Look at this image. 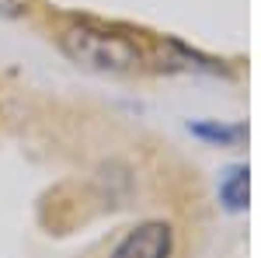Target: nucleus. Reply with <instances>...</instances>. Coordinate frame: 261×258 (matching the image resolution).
I'll list each match as a JSON object with an SVG mask.
<instances>
[{"label":"nucleus","instance_id":"nucleus-1","mask_svg":"<svg viewBox=\"0 0 261 258\" xmlns=\"http://www.w3.org/2000/svg\"><path fill=\"white\" fill-rule=\"evenodd\" d=\"M63 49L70 60L84 63L91 70H129L140 60L136 45L115 32H105L94 25H73L63 32Z\"/></svg>","mask_w":261,"mask_h":258},{"label":"nucleus","instance_id":"nucleus-2","mask_svg":"<svg viewBox=\"0 0 261 258\" xmlns=\"http://www.w3.org/2000/svg\"><path fill=\"white\" fill-rule=\"evenodd\" d=\"M171 244H174L171 227L153 220V223H143L136 230H129L108 258H171Z\"/></svg>","mask_w":261,"mask_h":258},{"label":"nucleus","instance_id":"nucleus-3","mask_svg":"<svg viewBox=\"0 0 261 258\" xmlns=\"http://www.w3.org/2000/svg\"><path fill=\"white\" fill-rule=\"evenodd\" d=\"M220 199L233 213H241L247 206V168H230L226 171V178L220 181Z\"/></svg>","mask_w":261,"mask_h":258},{"label":"nucleus","instance_id":"nucleus-4","mask_svg":"<svg viewBox=\"0 0 261 258\" xmlns=\"http://www.w3.org/2000/svg\"><path fill=\"white\" fill-rule=\"evenodd\" d=\"M192 133L202 139H216V143H237L244 136V126H213V122H199L192 126Z\"/></svg>","mask_w":261,"mask_h":258},{"label":"nucleus","instance_id":"nucleus-5","mask_svg":"<svg viewBox=\"0 0 261 258\" xmlns=\"http://www.w3.org/2000/svg\"><path fill=\"white\" fill-rule=\"evenodd\" d=\"M28 7V0H0V14H7V18H14Z\"/></svg>","mask_w":261,"mask_h":258}]
</instances>
